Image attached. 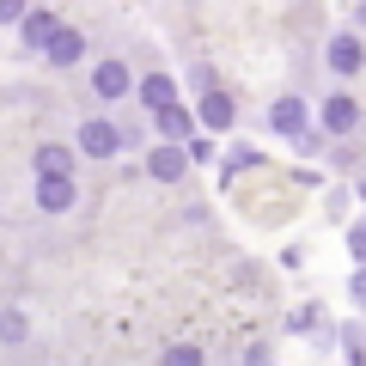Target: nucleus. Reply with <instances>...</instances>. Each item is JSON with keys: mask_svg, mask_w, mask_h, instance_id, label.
Wrapping results in <instances>:
<instances>
[{"mask_svg": "<svg viewBox=\"0 0 366 366\" xmlns=\"http://www.w3.org/2000/svg\"><path fill=\"white\" fill-rule=\"evenodd\" d=\"M37 208L43 214H67L74 208V177H43L37 183Z\"/></svg>", "mask_w": 366, "mask_h": 366, "instance_id": "f257e3e1", "label": "nucleus"}, {"mask_svg": "<svg viewBox=\"0 0 366 366\" xmlns=\"http://www.w3.org/2000/svg\"><path fill=\"white\" fill-rule=\"evenodd\" d=\"M117 147H122V134L110 129V122H86V129H79V153L104 159V153H117Z\"/></svg>", "mask_w": 366, "mask_h": 366, "instance_id": "f03ea898", "label": "nucleus"}, {"mask_svg": "<svg viewBox=\"0 0 366 366\" xmlns=\"http://www.w3.org/2000/svg\"><path fill=\"white\" fill-rule=\"evenodd\" d=\"M183 165H189V153H183L177 141H165L153 159H147V171H153V177H165V183H171V177H183Z\"/></svg>", "mask_w": 366, "mask_h": 366, "instance_id": "7ed1b4c3", "label": "nucleus"}, {"mask_svg": "<svg viewBox=\"0 0 366 366\" xmlns=\"http://www.w3.org/2000/svg\"><path fill=\"white\" fill-rule=\"evenodd\" d=\"M92 86H98V98H122V92H129V67L122 61H98Z\"/></svg>", "mask_w": 366, "mask_h": 366, "instance_id": "20e7f679", "label": "nucleus"}, {"mask_svg": "<svg viewBox=\"0 0 366 366\" xmlns=\"http://www.w3.org/2000/svg\"><path fill=\"white\" fill-rule=\"evenodd\" d=\"M330 67H336V74H360V67H366L360 37H336V43H330Z\"/></svg>", "mask_w": 366, "mask_h": 366, "instance_id": "39448f33", "label": "nucleus"}, {"mask_svg": "<svg viewBox=\"0 0 366 366\" xmlns=\"http://www.w3.org/2000/svg\"><path fill=\"white\" fill-rule=\"evenodd\" d=\"M354 122H360V104H354V98H330L324 104V129L330 134H348Z\"/></svg>", "mask_w": 366, "mask_h": 366, "instance_id": "423d86ee", "label": "nucleus"}, {"mask_svg": "<svg viewBox=\"0 0 366 366\" xmlns=\"http://www.w3.org/2000/svg\"><path fill=\"white\" fill-rule=\"evenodd\" d=\"M55 37H61V25H55V13H25V43H31V49H49Z\"/></svg>", "mask_w": 366, "mask_h": 366, "instance_id": "0eeeda50", "label": "nucleus"}, {"mask_svg": "<svg viewBox=\"0 0 366 366\" xmlns=\"http://www.w3.org/2000/svg\"><path fill=\"white\" fill-rule=\"evenodd\" d=\"M269 122H274L281 134H300V129H305V104H300V98H281V104L269 110Z\"/></svg>", "mask_w": 366, "mask_h": 366, "instance_id": "6e6552de", "label": "nucleus"}, {"mask_svg": "<svg viewBox=\"0 0 366 366\" xmlns=\"http://www.w3.org/2000/svg\"><path fill=\"white\" fill-rule=\"evenodd\" d=\"M79 55H86V37H79V31H61V37L49 43V61H55V67H74Z\"/></svg>", "mask_w": 366, "mask_h": 366, "instance_id": "1a4fd4ad", "label": "nucleus"}, {"mask_svg": "<svg viewBox=\"0 0 366 366\" xmlns=\"http://www.w3.org/2000/svg\"><path fill=\"white\" fill-rule=\"evenodd\" d=\"M202 122H208V129H232V98H226V92H208V98H202Z\"/></svg>", "mask_w": 366, "mask_h": 366, "instance_id": "9d476101", "label": "nucleus"}, {"mask_svg": "<svg viewBox=\"0 0 366 366\" xmlns=\"http://www.w3.org/2000/svg\"><path fill=\"white\" fill-rule=\"evenodd\" d=\"M141 98H147V104H153V110H171V104H177V86H171L165 74H153V79H147V86H141Z\"/></svg>", "mask_w": 366, "mask_h": 366, "instance_id": "9b49d317", "label": "nucleus"}, {"mask_svg": "<svg viewBox=\"0 0 366 366\" xmlns=\"http://www.w3.org/2000/svg\"><path fill=\"white\" fill-rule=\"evenodd\" d=\"M37 171H43V177H67V171H74V153H67V147H43Z\"/></svg>", "mask_w": 366, "mask_h": 366, "instance_id": "f8f14e48", "label": "nucleus"}, {"mask_svg": "<svg viewBox=\"0 0 366 366\" xmlns=\"http://www.w3.org/2000/svg\"><path fill=\"white\" fill-rule=\"evenodd\" d=\"M153 122H159V134H165V141H183V134H189V117H183L177 104H171V110H153Z\"/></svg>", "mask_w": 366, "mask_h": 366, "instance_id": "ddd939ff", "label": "nucleus"}, {"mask_svg": "<svg viewBox=\"0 0 366 366\" xmlns=\"http://www.w3.org/2000/svg\"><path fill=\"white\" fill-rule=\"evenodd\" d=\"M159 366H202V354H196V348H171Z\"/></svg>", "mask_w": 366, "mask_h": 366, "instance_id": "4468645a", "label": "nucleus"}, {"mask_svg": "<svg viewBox=\"0 0 366 366\" xmlns=\"http://www.w3.org/2000/svg\"><path fill=\"white\" fill-rule=\"evenodd\" d=\"M0 336H6V342H19V336H25V317H19V312H6V317H0Z\"/></svg>", "mask_w": 366, "mask_h": 366, "instance_id": "2eb2a0df", "label": "nucleus"}, {"mask_svg": "<svg viewBox=\"0 0 366 366\" xmlns=\"http://www.w3.org/2000/svg\"><path fill=\"white\" fill-rule=\"evenodd\" d=\"M19 13H25V0H0V25H13Z\"/></svg>", "mask_w": 366, "mask_h": 366, "instance_id": "dca6fc26", "label": "nucleus"}, {"mask_svg": "<svg viewBox=\"0 0 366 366\" xmlns=\"http://www.w3.org/2000/svg\"><path fill=\"white\" fill-rule=\"evenodd\" d=\"M348 244H354V257H366V226H360V232L348 238Z\"/></svg>", "mask_w": 366, "mask_h": 366, "instance_id": "f3484780", "label": "nucleus"}, {"mask_svg": "<svg viewBox=\"0 0 366 366\" xmlns=\"http://www.w3.org/2000/svg\"><path fill=\"white\" fill-rule=\"evenodd\" d=\"M354 300H366V269H360V274H354Z\"/></svg>", "mask_w": 366, "mask_h": 366, "instance_id": "a211bd4d", "label": "nucleus"}]
</instances>
